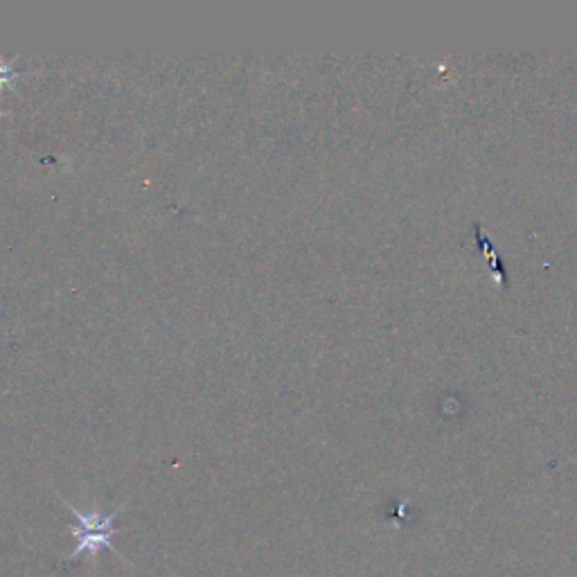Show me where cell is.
<instances>
[{
    "instance_id": "cell-1",
    "label": "cell",
    "mask_w": 577,
    "mask_h": 577,
    "mask_svg": "<svg viewBox=\"0 0 577 577\" xmlns=\"http://www.w3.org/2000/svg\"><path fill=\"white\" fill-rule=\"evenodd\" d=\"M66 506L77 517V525H73V537L77 540V546H75L73 555L66 562H73L79 555H88V559H91V566L96 568L98 555H100L102 548H107V551L118 555V551L113 546V537L118 535L115 512L113 514H102V512L88 514V512H81V510L73 508L70 503H66Z\"/></svg>"
}]
</instances>
